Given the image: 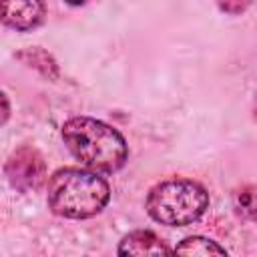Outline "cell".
<instances>
[{"label": "cell", "mask_w": 257, "mask_h": 257, "mask_svg": "<svg viewBox=\"0 0 257 257\" xmlns=\"http://www.w3.org/2000/svg\"><path fill=\"white\" fill-rule=\"evenodd\" d=\"M62 141L68 151L92 171L114 173L128 159L124 137L110 124L92 116H72L62 124Z\"/></svg>", "instance_id": "6da1fadb"}, {"label": "cell", "mask_w": 257, "mask_h": 257, "mask_svg": "<svg viewBox=\"0 0 257 257\" xmlns=\"http://www.w3.org/2000/svg\"><path fill=\"white\" fill-rule=\"evenodd\" d=\"M110 199L108 183L92 171L64 167L50 175L46 203L50 211L64 219H88L98 215Z\"/></svg>", "instance_id": "7a4b0ae2"}, {"label": "cell", "mask_w": 257, "mask_h": 257, "mask_svg": "<svg viewBox=\"0 0 257 257\" xmlns=\"http://www.w3.org/2000/svg\"><path fill=\"white\" fill-rule=\"evenodd\" d=\"M209 207L207 189L193 179H165L147 193L145 209L161 225L185 227L195 223Z\"/></svg>", "instance_id": "3957f363"}, {"label": "cell", "mask_w": 257, "mask_h": 257, "mask_svg": "<svg viewBox=\"0 0 257 257\" xmlns=\"http://www.w3.org/2000/svg\"><path fill=\"white\" fill-rule=\"evenodd\" d=\"M4 173L10 185L18 191H36L46 179V167L38 151L30 147H22L10 155L6 161Z\"/></svg>", "instance_id": "277c9868"}, {"label": "cell", "mask_w": 257, "mask_h": 257, "mask_svg": "<svg viewBox=\"0 0 257 257\" xmlns=\"http://www.w3.org/2000/svg\"><path fill=\"white\" fill-rule=\"evenodd\" d=\"M46 6L42 0H2V22L16 32H28L44 22Z\"/></svg>", "instance_id": "5b68a950"}, {"label": "cell", "mask_w": 257, "mask_h": 257, "mask_svg": "<svg viewBox=\"0 0 257 257\" xmlns=\"http://www.w3.org/2000/svg\"><path fill=\"white\" fill-rule=\"evenodd\" d=\"M173 249H169L163 239H159L153 231L137 229L122 237L118 245V255H169Z\"/></svg>", "instance_id": "8992f818"}, {"label": "cell", "mask_w": 257, "mask_h": 257, "mask_svg": "<svg viewBox=\"0 0 257 257\" xmlns=\"http://www.w3.org/2000/svg\"><path fill=\"white\" fill-rule=\"evenodd\" d=\"M235 215L243 221L257 223V185H243L233 191Z\"/></svg>", "instance_id": "52a82bcc"}, {"label": "cell", "mask_w": 257, "mask_h": 257, "mask_svg": "<svg viewBox=\"0 0 257 257\" xmlns=\"http://www.w3.org/2000/svg\"><path fill=\"white\" fill-rule=\"evenodd\" d=\"M173 253H179V255H201V257H209V255H227L225 247L217 245L215 241L207 239V237H187L183 239L175 249Z\"/></svg>", "instance_id": "ba28073f"}, {"label": "cell", "mask_w": 257, "mask_h": 257, "mask_svg": "<svg viewBox=\"0 0 257 257\" xmlns=\"http://www.w3.org/2000/svg\"><path fill=\"white\" fill-rule=\"evenodd\" d=\"M18 56H20L22 60H26L30 66L38 68L44 76H48V78H56L58 68H56V62L52 60V56H50L48 52H44V50H40V48H28V50L20 52Z\"/></svg>", "instance_id": "9c48e42d"}, {"label": "cell", "mask_w": 257, "mask_h": 257, "mask_svg": "<svg viewBox=\"0 0 257 257\" xmlns=\"http://www.w3.org/2000/svg\"><path fill=\"white\" fill-rule=\"evenodd\" d=\"M251 0H217V6L227 14H241L247 10Z\"/></svg>", "instance_id": "30bf717a"}, {"label": "cell", "mask_w": 257, "mask_h": 257, "mask_svg": "<svg viewBox=\"0 0 257 257\" xmlns=\"http://www.w3.org/2000/svg\"><path fill=\"white\" fill-rule=\"evenodd\" d=\"M66 4H70V6H80V4H84L86 0H64Z\"/></svg>", "instance_id": "8fae6325"}, {"label": "cell", "mask_w": 257, "mask_h": 257, "mask_svg": "<svg viewBox=\"0 0 257 257\" xmlns=\"http://www.w3.org/2000/svg\"><path fill=\"white\" fill-rule=\"evenodd\" d=\"M255 116H257V100H255Z\"/></svg>", "instance_id": "7c38bea8"}]
</instances>
